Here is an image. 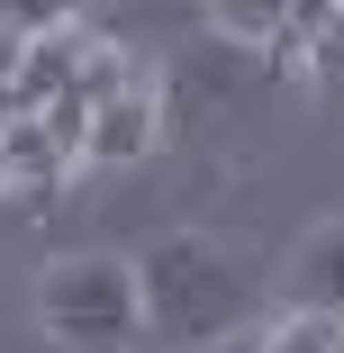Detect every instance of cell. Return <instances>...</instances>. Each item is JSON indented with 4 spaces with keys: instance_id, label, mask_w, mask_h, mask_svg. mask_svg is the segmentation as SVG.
Segmentation results:
<instances>
[{
    "instance_id": "1",
    "label": "cell",
    "mask_w": 344,
    "mask_h": 353,
    "mask_svg": "<svg viewBox=\"0 0 344 353\" xmlns=\"http://www.w3.org/2000/svg\"><path fill=\"white\" fill-rule=\"evenodd\" d=\"M136 263V299H145V335L163 344H227L254 308V263L227 236H154Z\"/></svg>"
},
{
    "instance_id": "2",
    "label": "cell",
    "mask_w": 344,
    "mask_h": 353,
    "mask_svg": "<svg viewBox=\"0 0 344 353\" xmlns=\"http://www.w3.org/2000/svg\"><path fill=\"white\" fill-rule=\"evenodd\" d=\"M37 326L63 353H127L145 344V299H136L127 254H63L37 272Z\"/></svg>"
},
{
    "instance_id": "3",
    "label": "cell",
    "mask_w": 344,
    "mask_h": 353,
    "mask_svg": "<svg viewBox=\"0 0 344 353\" xmlns=\"http://www.w3.org/2000/svg\"><path fill=\"white\" fill-rule=\"evenodd\" d=\"M91 54V28L73 19V28H45V37H28V54H19V73L0 82V118H37L54 91H73V63Z\"/></svg>"
},
{
    "instance_id": "4",
    "label": "cell",
    "mask_w": 344,
    "mask_h": 353,
    "mask_svg": "<svg viewBox=\"0 0 344 353\" xmlns=\"http://www.w3.org/2000/svg\"><path fill=\"white\" fill-rule=\"evenodd\" d=\"M154 136H163V100L136 82V91H118V100H100L91 109V127H82V163H145L154 154Z\"/></svg>"
},
{
    "instance_id": "5",
    "label": "cell",
    "mask_w": 344,
    "mask_h": 353,
    "mask_svg": "<svg viewBox=\"0 0 344 353\" xmlns=\"http://www.w3.org/2000/svg\"><path fill=\"white\" fill-rule=\"evenodd\" d=\"M281 299L344 326V218L317 227V236H299V254H290V272H281Z\"/></svg>"
},
{
    "instance_id": "6",
    "label": "cell",
    "mask_w": 344,
    "mask_h": 353,
    "mask_svg": "<svg viewBox=\"0 0 344 353\" xmlns=\"http://www.w3.org/2000/svg\"><path fill=\"white\" fill-rule=\"evenodd\" d=\"M0 172H10V181H37V190H54L73 163H63V145H54L37 118H10V127H0Z\"/></svg>"
},
{
    "instance_id": "7",
    "label": "cell",
    "mask_w": 344,
    "mask_h": 353,
    "mask_svg": "<svg viewBox=\"0 0 344 353\" xmlns=\"http://www.w3.org/2000/svg\"><path fill=\"white\" fill-rule=\"evenodd\" d=\"M136 82H145L136 54H118V46H100V37H91V54L73 63V100H82V109H100V100H118V91H136Z\"/></svg>"
},
{
    "instance_id": "8",
    "label": "cell",
    "mask_w": 344,
    "mask_h": 353,
    "mask_svg": "<svg viewBox=\"0 0 344 353\" xmlns=\"http://www.w3.org/2000/svg\"><path fill=\"white\" fill-rule=\"evenodd\" d=\"M209 19H218V37H236V46H281L290 0H209Z\"/></svg>"
},
{
    "instance_id": "9",
    "label": "cell",
    "mask_w": 344,
    "mask_h": 353,
    "mask_svg": "<svg viewBox=\"0 0 344 353\" xmlns=\"http://www.w3.org/2000/svg\"><path fill=\"white\" fill-rule=\"evenodd\" d=\"M335 37H344V0H290V19H281V54H299V46H308V54L326 63V46H335Z\"/></svg>"
},
{
    "instance_id": "10",
    "label": "cell",
    "mask_w": 344,
    "mask_h": 353,
    "mask_svg": "<svg viewBox=\"0 0 344 353\" xmlns=\"http://www.w3.org/2000/svg\"><path fill=\"white\" fill-rule=\"evenodd\" d=\"M263 353H344V326L335 317H308V308H281V326L254 335Z\"/></svg>"
},
{
    "instance_id": "11",
    "label": "cell",
    "mask_w": 344,
    "mask_h": 353,
    "mask_svg": "<svg viewBox=\"0 0 344 353\" xmlns=\"http://www.w3.org/2000/svg\"><path fill=\"white\" fill-rule=\"evenodd\" d=\"M37 127L54 136V145H63V163H82V127H91V109L73 100V91H54L45 109H37Z\"/></svg>"
},
{
    "instance_id": "12",
    "label": "cell",
    "mask_w": 344,
    "mask_h": 353,
    "mask_svg": "<svg viewBox=\"0 0 344 353\" xmlns=\"http://www.w3.org/2000/svg\"><path fill=\"white\" fill-rule=\"evenodd\" d=\"M82 0H0V28H19V37H45V28H73Z\"/></svg>"
},
{
    "instance_id": "13",
    "label": "cell",
    "mask_w": 344,
    "mask_h": 353,
    "mask_svg": "<svg viewBox=\"0 0 344 353\" xmlns=\"http://www.w3.org/2000/svg\"><path fill=\"white\" fill-rule=\"evenodd\" d=\"M19 54H28V37H19V28H0V82L19 73Z\"/></svg>"
},
{
    "instance_id": "14",
    "label": "cell",
    "mask_w": 344,
    "mask_h": 353,
    "mask_svg": "<svg viewBox=\"0 0 344 353\" xmlns=\"http://www.w3.org/2000/svg\"><path fill=\"white\" fill-rule=\"evenodd\" d=\"M218 353H263V344H254V335H227V344H218Z\"/></svg>"
},
{
    "instance_id": "15",
    "label": "cell",
    "mask_w": 344,
    "mask_h": 353,
    "mask_svg": "<svg viewBox=\"0 0 344 353\" xmlns=\"http://www.w3.org/2000/svg\"><path fill=\"white\" fill-rule=\"evenodd\" d=\"M0 190H10V172H0Z\"/></svg>"
},
{
    "instance_id": "16",
    "label": "cell",
    "mask_w": 344,
    "mask_h": 353,
    "mask_svg": "<svg viewBox=\"0 0 344 353\" xmlns=\"http://www.w3.org/2000/svg\"><path fill=\"white\" fill-rule=\"evenodd\" d=\"M0 127H10V118H0Z\"/></svg>"
}]
</instances>
